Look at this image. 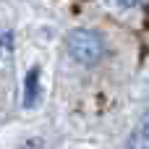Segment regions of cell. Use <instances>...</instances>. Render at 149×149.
Returning <instances> with one entry per match:
<instances>
[{"mask_svg": "<svg viewBox=\"0 0 149 149\" xmlns=\"http://www.w3.org/2000/svg\"><path fill=\"white\" fill-rule=\"evenodd\" d=\"M68 55L81 65H97L105 55V42L92 29H73L65 39Z\"/></svg>", "mask_w": 149, "mask_h": 149, "instance_id": "6da1fadb", "label": "cell"}, {"mask_svg": "<svg viewBox=\"0 0 149 149\" xmlns=\"http://www.w3.org/2000/svg\"><path fill=\"white\" fill-rule=\"evenodd\" d=\"M126 149H149V136H144L141 131H134Z\"/></svg>", "mask_w": 149, "mask_h": 149, "instance_id": "7a4b0ae2", "label": "cell"}, {"mask_svg": "<svg viewBox=\"0 0 149 149\" xmlns=\"http://www.w3.org/2000/svg\"><path fill=\"white\" fill-rule=\"evenodd\" d=\"M34 97H37V71H31L26 79V105H31Z\"/></svg>", "mask_w": 149, "mask_h": 149, "instance_id": "3957f363", "label": "cell"}, {"mask_svg": "<svg viewBox=\"0 0 149 149\" xmlns=\"http://www.w3.org/2000/svg\"><path fill=\"white\" fill-rule=\"evenodd\" d=\"M136 131H141L144 136H149V110L141 115V120H139V128H136Z\"/></svg>", "mask_w": 149, "mask_h": 149, "instance_id": "277c9868", "label": "cell"}, {"mask_svg": "<svg viewBox=\"0 0 149 149\" xmlns=\"http://www.w3.org/2000/svg\"><path fill=\"white\" fill-rule=\"evenodd\" d=\"M21 149H45V147H42V141H37V139H34V141H26Z\"/></svg>", "mask_w": 149, "mask_h": 149, "instance_id": "5b68a950", "label": "cell"}, {"mask_svg": "<svg viewBox=\"0 0 149 149\" xmlns=\"http://www.w3.org/2000/svg\"><path fill=\"white\" fill-rule=\"evenodd\" d=\"M118 3H120V5H123V8H134V5H136V3H139V0H118Z\"/></svg>", "mask_w": 149, "mask_h": 149, "instance_id": "8992f818", "label": "cell"}]
</instances>
